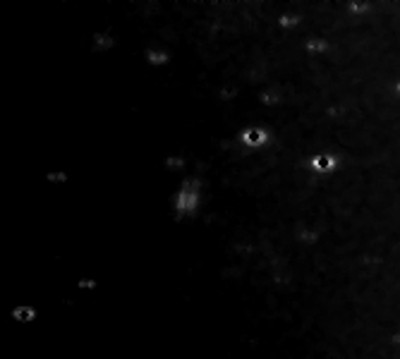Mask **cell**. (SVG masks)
I'll return each mask as SVG.
<instances>
[{"label": "cell", "instance_id": "1", "mask_svg": "<svg viewBox=\"0 0 400 359\" xmlns=\"http://www.w3.org/2000/svg\"><path fill=\"white\" fill-rule=\"evenodd\" d=\"M242 142L247 146H261V144H266V132L261 127H247L242 132Z\"/></svg>", "mask_w": 400, "mask_h": 359}, {"label": "cell", "instance_id": "2", "mask_svg": "<svg viewBox=\"0 0 400 359\" xmlns=\"http://www.w3.org/2000/svg\"><path fill=\"white\" fill-rule=\"evenodd\" d=\"M312 168H314V170H319V173H328V170H333V168H335V156H331V153H319V156H314Z\"/></svg>", "mask_w": 400, "mask_h": 359}, {"label": "cell", "instance_id": "3", "mask_svg": "<svg viewBox=\"0 0 400 359\" xmlns=\"http://www.w3.org/2000/svg\"><path fill=\"white\" fill-rule=\"evenodd\" d=\"M194 199H196V192H194V185L189 187V185H184V189L180 192V199H177V208H187V201H189V206L194 204Z\"/></svg>", "mask_w": 400, "mask_h": 359}]
</instances>
